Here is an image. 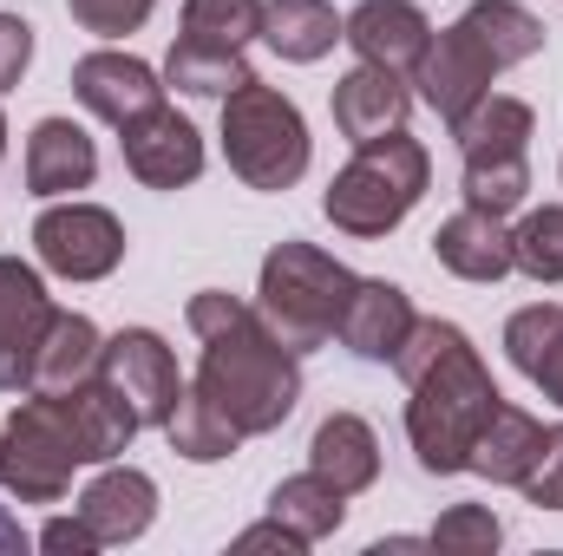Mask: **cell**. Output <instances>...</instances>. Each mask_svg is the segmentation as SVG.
<instances>
[{"label": "cell", "mask_w": 563, "mask_h": 556, "mask_svg": "<svg viewBox=\"0 0 563 556\" xmlns=\"http://www.w3.org/2000/svg\"><path fill=\"white\" fill-rule=\"evenodd\" d=\"M73 99L92 119H106V125H132L139 112L164 105V86H157V73L144 59H132V53H86L73 66Z\"/></svg>", "instance_id": "obj_14"}, {"label": "cell", "mask_w": 563, "mask_h": 556, "mask_svg": "<svg viewBox=\"0 0 563 556\" xmlns=\"http://www.w3.org/2000/svg\"><path fill=\"white\" fill-rule=\"evenodd\" d=\"M40 551H73V556H92V551H106V544L92 537V524H86V518H53V524L40 531Z\"/></svg>", "instance_id": "obj_36"}, {"label": "cell", "mask_w": 563, "mask_h": 556, "mask_svg": "<svg viewBox=\"0 0 563 556\" xmlns=\"http://www.w3.org/2000/svg\"><path fill=\"white\" fill-rule=\"evenodd\" d=\"M426 184H432L426 144L407 138V132H387V138H374V144H354V157L334 170L321 210H328V223L341 236L374 243V236H387V230H400L413 216Z\"/></svg>", "instance_id": "obj_5"}, {"label": "cell", "mask_w": 563, "mask_h": 556, "mask_svg": "<svg viewBox=\"0 0 563 556\" xmlns=\"http://www.w3.org/2000/svg\"><path fill=\"white\" fill-rule=\"evenodd\" d=\"M459 184H465V203H472V210L511 216V210L531 197V157H525V151H472Z\"/></svg>", "instance_id": "obj_28"}, {"label": "cell", "mask_w": 563, "mask_h": 556, "mask_svg": "<svg viewBox=\"0 0 563 556\" xmlns=\"http://www.w3.org/2000/svg\"><path fill=\"white\" fill-rule=\"evenodd\" d=\"M99 177V151L86 138V125L73 119H40L26 138V190L33 197H73Z\"/></svg>", "instance_id": "obj_19"}, {"label": "cell", "mask_w": 563, "mask_h": 556, "mask_svg": "<svg viewBox=\"0 0 563 556\" xmlns=\"http://www.w3.org/2000/svg\"><path fill=\"white\" fill-rule=\"evenodd\" d=\"M236 551H282V556H301L308 544H301L288 524H276V518H269V524H250V531L236 537Z\"/></svg>", "instance_id": "obj_37"}, {"label": "cell", "mask_w": 563, "mask_h": 556, "mask_svg": "<svg viewBox=\"0 0 563 556\" xmlns=\"http://www.w3.org/2000/svg\"><path fill=\"white\" fill-rule=\"evenodd\" d=\"M119 144H125V170L144 190H184L203 177V138L170 105H151L132 125H119Z\"/></svg>", "instance_id": "obj_10"}, {"label": "cell", "mask_w": 563, "mask_h": 556, "mask_svg": "<svg viewBox=\"0 0 563 556\" xmlns=\"http://www.w3.org/2000/svg\"><path fill=\"white\" fill-rule=\"evenodd\" d=\"M413 301H407V288L400 281H354V294H347V314H341V347L347 354H361V360H387L394 367V354H400V341L413 334Z\"/></svg>", "instance_id": "obj_15"}, {"label": "cell", "mask_w": 563, "mask_h": 556, "mask_svg": "<svg viewBox=\"0 0 563 556\" xmlns=\"http://www.w3.org/2000/svg\"><path fill=\"white\" fill-rule=\"evenodd\" d=\"M269 518H276V524H288L301 544H321V537H334V531H341L347 498H341L328 478L301 471V478H282L276 491H269Z\"/></svg>", "instance_id": "obj_25"}, {"label": "cell", "mask_w": 563, "mask_h": 556, "mask_svg": "<svg viewBox=\"0 0 563 556\" xmlns=\"http://www.w3.org/2000/svg\"><path fill=\"white\" fill-rule=\"evenodd\" d=\"M256 73L243 59V46H223V40H197V33H177L170 59H164V86L190 92V99H230L243 92Z\"/></svg>", "instance_id": "obj_22"}, {"label": "cell", "mask_w": 563, "mask_h": 556, "mask_svg": "<svg viewBox=\"0 0 563 556\" xmlns=\"http://www.w3.org/2000/svg\"><path fill=\"white\" fill-rule=\"evenodd\" d=\"M151 7H157V0H66V13H73L86 33H106V40L139 33L144 20H151Z\"/></svg>", "instance_id": "obj_33"}, {"label": "cell", "mask_w": 563, "mask_h": 556, "mask_svg": "<svg viewBox=\"0 0 563 556\" xmlns=\"http://www.w3.org/2000/svg\"><path fill=\"white\" fill-rule=\"evenodd\" d=\"M99 374L139 407L144 425H164L170 407H177V393H184V380H177V354H170L151 327H119V334L106 341V354H99Z\"/></svg>", "instance_id": "obj_11"}, {"label": "cell", "mask_w": 563, "mask_h": 556, "mask_svg": "<svg viewBox=\"0 0 563 556\" xmlns=\"http://www.w3.org/2000/svg\"><path fill=\"white\" fill-rule=\"evenodd\" d=\"M432 256H439V269H452L459 281H498V276L518 269V263H511V230H505V216L472 210V203L439 223Z\"/></svg>", "instance_id": "obj_18"}, {"label": "cell", "mask_w": 563, "mask_h": 556, "mask_svg": "<svg viewBox=\"0 0 563 556\" xmlns=\"http://www.w3.org/2000/svg\"><path fill=\"white\" fill-rule=\"evenodd\" d=\"M53 321V294L33 263L0 256V393H26L33 387V354L46 341Z\"/></svg>", "instance_id": "obj_9"}, {"label": "cell", "mask_w": 563, "mask_h": 556, "mask_svg": "<svg viewBox=\"0 0 563 556\" xmlns=\"http://www.w3.org/2000/svg\"><path fill=\"white\" fill-rule=\"evenodd\" d=\"M79 518L92 524L99 544H132V537H144L151 518H157V485H151V471H139V465L99 471V478L79 491Z\"/></svg>", "instance_id": "obj_17"}, {"label": "cell", "mask_w": 563, "mask_h": 556, "mask_svg": "<svg viewBox=\"0 0 563 556\" xmlns=\"http://www.w3.org/2000/svg\"><path fill=\"white\" fill-rule=\"evenodd\" d=\"M99 354H106V334H99L86 314L53 308L46 341H40V354H33V387H26V393H66V387H79V380H92V374H99Z\"/></svg>", "instance_id": "obj_21"}, {"label": "cell", "mask_w": 563, "mask_h": 556, "mask_svg": "<svg viewBox=\"0 0 563 556\" xmlns=\"http://www.w3.org/2000/svg\"><path fill=\"white\" fill-rule=\"evenodd\" d=\"M223 157L250 190H288L308 170V125L295 112V99H282L276 86L250 79L243 92L223 99Z\"/></svg>", "instance_id": "obj_6"}, {"label": "cell", "mask_w": 563, "mask_h": 556, "mask_svg": "<svg viewBox=\"0 0 563 556\" xmlns=\"http://www.w3.org/2000/svg\"><path fill=\"white\" fill-rule=\"evenodd\" d=\"M308 471L328 478L341 498L367 491L380 478V438H374V425L361 413H328L314 425V438H308Z\"/></svg>", "instance_id": "obj_20"}, {"label": "cell", "mask_w": 563, "mask_h": 556, "mask_svg": "<svg viewBox=\"0 0 563 556\" xmlns=\"http://www.w3.org/2000/svg\"><path fill=\"white\" fill-rule=\"evenodd\" d=\"M184 321L203 341L197 393L230 419L243 438L276 432L282 419L295 413V400H301V354H288L276 334L263 327V314L250 301L223 294V288L190 294Z\"/></svg>", "instance_id": "obj_2"}, {"label": "cell", "mask_w": 563, "mask_h": 556, "mask_svg": "<svg viewBox=\"0 0 563 556\" xmlns=\"http://www.w3.org/2000/svg\"><path fill=\"white\" fill-rule=\"evenodd\" d=\"M33 249L53 276L66 281H106L125 263V223L99 203H53L33 223Z\"/></svg>", "instance_id": "obj_8"}, {"label": "cell", "mask_w": 563, "mask_h": 556, "mask_svg": "<svg viewBox=\"0 0 563 556\" xmlns=\"http://www.w3.org/2000/svg\"><path fill=\"white\" fill-rule=\"evenodd\" d=\"M184 33L223 40V46H250L263 33V0H184Z\"/></svg>", "instance_id": "obj_30"}, {"label": "cell", "mask_w": 563, "mask_h": 556, "mask_svg": "<svg viewBox=\"0 0 563 556\" xmlns=\"http://www.w3.org/2000/svg\"><path fill=\"white\" fill-rule=\"evenodd\" d=\"M563 327V308L558 301H531V308H518L511 321H505V354H511V367L531 380L538 374V360H544V347L558 341Z\"/></svg>", "instance_id": "obj_31"}, {"label": "cell", "mask_w": 563, "mask_h": 556, "mask_svg": "<svg viewBox=\"0 0 563 556\" xmlns=\"http://www.w3.org/2000/svg\"><path fill=\"white\" fill-rule=\"evenodd\" d=\"M164 438H170V452L190 458V465H217V458H230V452L243 445V432L217 413L197 387L177 393V407H170V419H164Z\"/></svg>", "instance_id": "obj_26"}, {"label": "cell", "mask_w": 563, "mask_h": 556, "mask_svg": "<svg viewBox=\"0 0 563 556\" xmlns=\"http://www.w3.org/2000/svg\"><path fill=\"white\" fill-rule=\"evenodd\" d=\"M20 551H26V531H20V524L7 518V504H0V556H20Z\"/></svg>", "instance_id": "obj_39"}, {"label": "cell", "mask_w": 563, "mask_h": 556, "mask_svg": "<svg viewBox=\"0 0 563 556\" xmlns=\"http://www.w3.org/2000/svg\"><path fill=\"white\" fill-rule=\"evenodd\" d=\"M26 66H33V26L13 20V13H0V99L20 86Z\"/></svg>", "instance_id": "obj_35"}, {"label": "cell", "mask_w": 563, "mask_h": 556, "mask_svg": "<svg viewBox=\"0 0 563 556\" xmlns=\"http://www.w3.org/2000/svg\"><path fill=\"white\" fill-rule=\"evenodd\" d=\"M531 53H544V20L518 0H478L445 33H432L426 59L413 66V86L445 125H459L492 92V79Z\"/></svg>", "instance_id": "obj_3"}, {"label": "cell", "mask_w": 563, "mask_h": 556, "mask_svg": "<svg viewBox=\"0 0 563 556\" xmlns=\"http://www.w3.org/2000/svg\"><path fill=\"white\" fill-rule=\"evenodd\" d=\"M511 263L531 281H563V203L531 210V216L511 230Z\"/></svg>", "instance_id": "obj_29"}, {"label": "cell", "mask_w": 563, "mask_h": 556, "mask_svg": "<svg viewBox=\"0 0 563 556\" xmlns=\"http://www.w3.org/2000/svg\"><path fill=\"white\" fill-rule=\"evenodd\" d=\"M0 157H7V119H0Z\"/></svg>", "instance_id": "obj_40"}, {"label": "cell", "mask_w": 563, "mask_h": 556, "mask_svg": "<svg viewBox=\"0 0 563 556\" xmlns=\"http://www.w3.org/2000/svg\"><path fill=\"white\" fill-rule=\"evenodd\" d=\"M531 132H538V112H531L525 99H505V92H485V99L452 125V138H459L465 157H472V151H531Z\"/></svg>", "instance_id": "obj_27"}, {"label": "cell", "mask_w": 563, "mask_h": 556, "mask_svg": "<svg viewBox=\"0 0 563 556\" xmlns=\"http://www.w3.org/2000/svg\"><path fill=\"white\" fill-rule=\"evenodd\" d=\"M407 112H413V92H407V73H387V66H354L334 79V132L347 144H374L387 132H407Z\"/></svg>", "instance_id": "obj_12"}, {"label": "cell", "mask_w": 563, "mask_h": 556, "mask_svg": "<svg viewBox=\"0 0 563 556\" xmlns=\"http://www.w3.org/2000/svg\"><path fill=\"white\" fill-rule=\"evenodd\" d=\"M538 511H563V425H544V452H538V465L525 471V485H518Z\"/></svg>", "instance_id": "obj_34"}, {"label": "cell", "mask_w": 563, "mask_h": 556, "mask_svg": "<svg viewBox=\"0 0 563 556\" xmlns=\"http://www.w3.org/2000/svg\"><path fill=\"white\" fill-rule=\"evenodd\" d=\"M79 465L86 458L59 393H26L20 413L0 425V491H13L20 504H59Z\"/></svg>", "instance_id": "obj_7"}, {"label": "cell", "mask_w": 563, "mask_h": 556, "mask_svg": "<svg viewBox=\"0 0 563 556\" xmlns=\"http://www.w3.org/2000/svg\"><path fill=\"white\" fill-rule=\"evenodd\" d=\"M354 269L334 263L328 249L314 243H276L263 256V281H256V314L263 327L276 334L288 354H314L334 341L341 314H347V294H354Z\"/></svg>", "instance_id": "obj_4"}, {"label": "cell", "mask_w": 563, "mask_h": 556, "mask_svg": "<svg viewBox=\"0 0 563 556\" xmlns=\"http://www.w3.org/2000/svg\"><path fill=\"white\" fill-rule=\"evenodd\" d=\"M426 544H432V551H498V544H505V524L492 518V504H452V511L432 524Z\"/></svg>", "instance_id": "obj_32"}, {"label": "cell", "mask_w": 563, "mask_h": 556, "mask_svg": "<svg viewBox=\"0 0 563 556\" xmlns=\"http://www.w3.org/2000/svg\"><path fill=\"white\" fill-rule=\"evenodd\" d=\"M394 374L413 393L407 400V438H413L420 471H432V478L472 471V445H478L485 419L505 407L472 334L452 321H413V334L394 354Z\"/></svg>", "instance_id": "obj_1"}, {"label": "cell", "mask_w": 563, "mask_h": 556, "mask_svg": "<svg viewBox=\"0 0 563 556\" xmlns=\"http://www.w3.org/2000/svg\"><path fill=\"white\" fill-rule=\"evenodd\" d=\"M59 407L73 419V438H79V458L86 465H106V458H119L132 438H139V407L106 380V374H92V380H79V387H66L59 393Z\"/></svg>", "instance_id": "obj_16"}, {"label": "cell", "mask_w": 563, "mask_h": 556, "mask_svg": "<svg viewBox=\"0 0 563 556\" xmlns=\"http://www.w3.org/2000/svg\"><path fill=\"white\" fill-rule=\"evenodd\" d=\"M538 387H544V400H558L563 407V327H558V341L544 347V360H538V374H531Z\"/></svg>", "instance_id": "obj_38"}, {"label": "cell", "mask_w": 563, "mask_h": 556, "mask_svg": "<svg viewBox=\"0 0 563 556\" xmlns=\"http://www.w3.org/2000/svg\"><path fill=\"white\" fill-rule=\"evenodd\" d=\"M263 40L288 66H314L321 53H334L341 20L328 0H263Z\"/></svg>", "instance_id": "obj_24"}, {"label": "cell", "mask_w": 563, "mask_h": 556, "mask_svg": "<svg viewBox=\"0 0 563 556\" xmlns=\"http://www.w3.org/2000/svg\"><path fill=\"white\" fill-rule=\"evenodd\" d=\"M341 40L367 59V66H387V73H413L432 46V20H426L413 0H361L347 20H341Z\"/></svg>", "instance_id": "obj_13"}, {"label": "cell", "mask_w": 563, "mask_h": 556, "mask_svg": "<svg viewBox=\"0 0 563 556\" xmlns=\"http://www.w3.org/2000/svg\"><path fill=\"white\" fill-rule=\"evenodd\" d=\"M544 452V425L525 413V407H498L485 419L478 445H472V471L492 478V485H525V471L538 465Z\"/></svg>", "instance_id": "obj_23"}]
</instances>
